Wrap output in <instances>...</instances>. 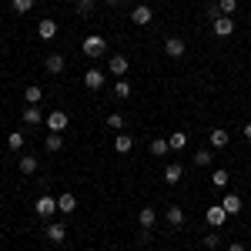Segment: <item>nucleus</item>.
Segmentation results:
<instances>
[{
  "instance_id": "nucleus-1",
  "label": "nucleus",
  "mask_w": 251,
  "mask_h": 251,
  "mask_svg": "<svg viewBox=\"0 0 251 251\" xmlns=\"http://www.w3.org/2000/svg\"><path fill=\"white\" fill-rule=\"evenodd\" d=\"M80 50H84L87 57H104V54H107V40L100 37V34H91V37H84Z\"/></svg>"
},
{
  "instance_id": "nucleus-2",
  "label": "nucleus",
  "mask_w": 251,
  "mask_h": 251,
  "mask_svg": "<svg viewBox=\"0 0 251 251\" xmlns=\"http://www.w3.org/2000/svg\"><path fill=\"white\" fill-rule=\"evenodd\" d=\"M34 211H37L40 221L54 218V211H57V198H50V194H40V198H37V204H34Z\"/></svg>"
},
{
  "instance_id": "nucleus-3",
  "label": "nucleus",
  "mask_w": 251,
  "mask_h": 251,
  "mask_svg": "<svg viewBox=\"0 0 251 251\" xmlns=\"http://www.w3.org/2000/svg\"><path fill=\"white\" fill-rule=\"evenodd\" d=\"M44 124H47V131H50V134H64V131H67V124H71V117L64 114V111H50Z\"/></svg>"
},
{
  "instance_id": "nucleus-4",
  "label": "nucleus",
  "mask_w": 251,
  "mask_h": 251,
  "mask_svg": "<svg viewBox=\"0 0 251 251\" xmlns=\"http://www.w3.org/2000/svg\"><path fill=\"white\" fill-rule=\"evenodd\" d=\"M204 221H208V228H225V221H228V211H225L221 204H208V211H204Z\"/></svg>"
},
{
  "instance_id": "nucleus-5",
  "label": "nucleus",
  "mask_w": 251,
  "mask_h": 251,
  "mask_svg": "<svg viewBox=\"0 0 251 251\" xmlns=\"http://www.w3.org/2000/svg\"><path fill=\"white\" fill-rule=\"evenodd\" d=\"M131 71V60L124 57V54H111L107 57V74H117V77H124Z\"/></svg>"
},
{
  "instance_id": "nucleus-6",
  "label": "nucleus",
  "mask_w": 251,
  "mask_h": 251,
  "mask_svg": "<svg viewBox=\"0 0 251 251\" xmlns=\"http://www.w3.org/2000/svg\"><path fill=\"white\" fill-rule=\"evenodd\" d=\"M151 20H154V10L148 3H137L134 10H131V24H137V27H148Z\"/></svg>"
},
{
  "instance_id": "nucleus-7",
  "label": "nucleus",
  "mask_w": 251,
  "mask_h": 251,
  "mask_svg": "<svg viewBox=\"0 0 251 251\" xmlns=\"http://www.w3.org/2000/svg\"><path fill=\"white\" fill-rule=\"evenodd\" d=\"M104 80H107V74H104V71H97V67H91V71L84 74V87H87V91H100V87H104Z\"/></svg>"
},
{
  "instance_id": "nucleus-8",
  "label": "nucleus",
  "mask_w": 251,
  "mask_h": 251,
  "mask_svg": "<svg viewBox=\"0 0 251 251\" xmlns=\"http://www.w3.org/2000/svg\"><path fill=\"white\" fill-rule=\"evenodd\" d=\"M211 30H214V37H231L234 34V20L231 17H218V20H211Z\"/></svg>"
},
{
  "instance_id": "nucleus-9",
  "label": "nucleus",
  "mask_w": 251,
  "mask_h": 251,
  "mask_svg": "<svg viewBox=\"0 0 251 251\" xmlns=\"http://www.w3.org/2000/svg\"><path fill=\"white\" fill-rule=\"evenodd\" d=\"M47 241H50V245H64V241H67V228H64L60 221H50V225H47Z\"/></svg>"
},
{
  "instance_id": "nucleus-10",
  "label": "nucleus",
  "mask_w": 251,
  "mask_h": 251,
  "mask_svg": "<svg viewBox=\"0 0 251 251\" xmlns=\"http://www.w3.org/2000/svg\"><path fill=\"white\" fill-rule=\"evenodd\" d=\"M184 50H188V44H184L181 37H168L164 40V54H168V57H184Z\"/></svg>"
},
{
  "instance_id": "nucleus-11",
  "label": "nucleus",
  "mask_w": 251,
  "mask_h": 251,
  "mask_svg": "<svg viewBox=\"0 0 251 251\" xmlns=\"http://www.w3.org/2000/svg\"><path fill=\"white\" fill-rule=\"evenodd\" d=\"M137 225H141V231H151L157 225V211L154 208H141V211H137Z\"/></svg>"
},
{
  "instance_id": "nucleus-12",
  "label": "nucleus",
  "mask_w": 251,
  "mask_h": 251,
  "mask_svg": "<svg viewBox=\"0 0 251 251\" xmlns=\"http://www.w3.org/2000/svg\"><path fill=\"white\" fill-rule=\"evenodd\" d=\"M164 221H168L171 228H184V221H188V218H184V208H177V204H171V208L164 211Z\"/></svg>"
},
{
  "instance_id": "nucleus-13",
  "label": "nucleus",
  "mask_w": 251,
  "mask_h": 251,
  "mask_svg": "<svg viewBox=\"0 0 251 251\" xmlns=\"http://www.w3.org/2000/svg\"><path fill=\"white\" fill-rule=\"evenodd\" d=\"M57 211H60V214H74V211H77V198H74L71 191H64V194L57 198Z\"/></svg>"
},
{
  "instance_id": "nucleus-14",
  "label": "nucleus",
  "mask_w": 251,
  "mask_h": 251,
  "mask_svg": "<svg viewBox=\"0 0 251 251\" xmlns=\"http://www.w3.org/2000/svg\"><path fill=\"white\" fill-rule=\"evenodd\" d=\"M44 67H47V74H64V67H67V57H64V54H50V57L44 60Z\"/></svg>"
},
{
  "instance_id": "nucleus-15",
  "label": "nucleus",
  "mask_w": 251,
  "mask_h": 251,
  "mask_svg": "<svg viewBox=\"0 0 251 251\" xmlns=\"http://www.w3.org/2000/svg\"><path fill=\"white\" fill-rule=\"evenodd\" d=\"M228 144H231V134H228L225 127H214V131H211V148H214V151H221V148H228Z\"/></svg>"
},
{
  "instance_id": "nucleus-16",
  "label": "nucleus",
  "mask_w": 251,
  "mask_h": 251,
  "mask_svg": "<svg viewBox=\"0 0 251 251\" xmlns=\"http://www.w3.org/2000/svg\"><path fill=\"white\" fill-rule=\"evenodd\" d=\"M47 117L40 114V104H27L24 107V124H44Z\"/></svg>"
},
{
  "instance_id": "nucleus-17",
  "label": "nucleus",
  "mask_w": 251,
  "mask_h": 251,
  "mask_svg": "<svg viewBox=\"0 0 251 251\" xmlns=\"http://www.w3.org/2000/svg\"><path fill=\"white\" fill-rule=\"evenodd\" d=\"M37 37L40 40H54L57 37V24H54V20H40L37 24Z\"/></svg>"
},
{
  "instance_id": "nucleus-18",
  "label": "nucleus",
  "mask_w": 251,
  "mask_h": 251,
  "mask_svg": "<svg viewBox=\"0 0 251 251\" xmlns=\"http://www.w3.org/2000/svg\"><path fill=\"white\" fill-rule=\"evenodd\" d=\"M131 148H134V137H131V134H121V131H117V134H114V151H117V154H127Z\"/></svg>"
},
{
  "instance_id": "nucleus-19",
  "label": "nucleus",
  "mask_w": 251,
  "mask_h": 251,
  "mask_svg": "<svg viewBox=\"0 0 251 251\" xmlns=\"http://www.w3.org/2000/svg\"><path fill=\"white\" fill-rule=\"evenodd\" d=\"M181 177H184V168H181L177 161H171V164L164 168V181H168V184H177Z\"/></svg>"
},
{
  "instance_id": "nucleus-20",
  "label": "nucleus",
  "mask_w": 251,
  "mask_h": 251,
  "mask_svg": "<svg viewBox=\"0 0 251 251\" xmlns=\"http://www.w3.org/2000/svg\"><path fill=\"white\" fill-rule=\"evenodd\" d=\"M221 208L228 211V218H234V214L241 211V198H238V194H225V201H221Z\"/></svg>"
},
{
  "instance_id": "nucleus-21",
  "label": "nucleus",
  "mask_w": 251,
  "mask_h": 251,
  "mask_svg": "<svg viewBox=\"0 0 251 251\" xmlns=\"http://www.w3.org/2000/svg\"><path fill=\"white\" fill-rule=\"evenodd\" d=\"M148 151H151V154H154V157H164V154H168V151H171V144H168V137H154Z\"/></svg>"
},
{
  "instance_id": "nucleus-22",
  "label": "nucleus",
  "mask_w": 251,
  "mask_h": 251,
  "mask_svg": "<svg viewBox=\"0 0 251 251\" xmlns=\"http://www.w3.org/2000/svg\"><path fill=\"white\" fill-rule=\"evenodd\" d=\"M24 100L27 104H40L44 100V91H40L37 84H30V87H24Z\"/></svg>"
},
{
  "instance_id": "nucleus-23",
  "label": "nucleus",
  "mask_w": 251,
  "mask_h": 251,
  "mask_svg": "<svg viewBox=\"0 0 251 251\" xmlns=\"http://www.w3.org/2000/svg\"><path fill=\"white\" fill-rule=\"evenodd\" d=\"M20 174H37V157H34V154L20 157Z\"/></svg>"
},
{
  "instance_id": "nucleus-24",
  "label": "nucleus",
  "mask_w": 251,
  "mask_h": 251,
  "mask_svg": "<svg viewBox=\"0 0 251 251\" xmlns=\"http://www.w3.org/2000/svg\"><path fill=\"white\" fill-rule=\"evenodd\" d=\"M228 181H231V177H228V171H225V168L211 171V184H214V188H221V191H225V188H228Z\"/></svg>"
},
{
  "instance_id": "nucleus-25",
  "label": "nucleus",
  "mask_w": 251,
  "mask_h": 251,
  "mask_svg": "<svg viewBox=\"0 0 251 251\" xmlns=\"http://www.w3.org/2000/svg\"><path fill=\"white\" fill-rule=\"evenodd\" d=\"M168 144H171V151H184V144H188V134H184V131H174V134L168 137Z\"/></svg>"
},
{
  "instance_id": "nucleus-26",
  "label": "nucleus",
  "mask_w": 251,
  "mask_h": 251,
  "mask_svg": "<svg viewBox=\"0 0 251 251\" xmlns=\"http://www.w3.org/2000/svg\"><path fill=\"white\" fill-rule=\"evenodd\" d=\"M201 245H204V251H214L218 245H221V238H218V228H211V231L201 238Z\"/></svg>"
},
{
  "instance_id": "nucleus-27",
  "label": "nucleus",
  "mask_w": 251,
  "mask_h": 251,
  "mask_svg": "<svg viewBox=\"0 0 251 251\" xmlns=\"http://www.w3.org/2000/svg\"><path fill=\"white\" fill-rule=\"evenodd\" d=\"M44 148H47L50 154H57L60 148H64V137H60V134H47V141H44Z\"/></svg>"
},
{
  "instance_id": "nucleus-28",
  "label": "nucleus",
  "mask_w": 251,
  "mask_h": 251,
  "mask_svg": "<svg viewBox=\"0 0 251 251\" xmlns=\"http://www.w3.org/2000/svg\"><path fill=\"white\" fill-rule=\"evenodd\" d=\"M114 97H121V100H124V97H131V84H127L124 77L114 80Z\"/></svg>"
},
{
  "instance_id": "nucleus-29",
  "label": "nucleus",
  "mask_w": 251,
  "mask_h": 251,
  "mask_svg": "<svg viewBox=\"0 0 251 251\" xmlns=\"http://www.w3.org/2000/svg\"><path fill=\"white\" fill-rule=\"evenodd\" d=\"M218 10H221V17H231L238 10V0H218Z\"/></svg>"
},
{
  "instance_id": "nucleus-30",
  "label": "nucleus",
  "mask_w": 251,
  "mask_h": 251,
  "mask_svg": "<svg viewBox=\"0 0 251 251\" xmlns=\"http://www.w3.org/2000/svg\"><path fill=\"white\" fill-rule=\"evenodd\" d=\"M211 157H214L211 151H198L191 161H194V168H208V164H211Z\"/></svg>"
},
{
  "instance_id": "nucleus-31",
  "label": "nucleus",
  "mask_w": 251,
  "mask_h": 251,
  "mask_svg": "<svg viewBox=\"0 0 251 251\" xmlns=\"http://www.w3.org/2000/svg\"><path fill=\"white\" fill-rule=\"evenodd\" d=\"M7 148H10V151H20V148H24V134H20V131H10V137H7Z\"/></svg>"
},
{
  "instance_id": "nucleus-32",
  "label": "nucleus",
  "mask_w": 251,
  "mask_h": 251,
  "mask_svg": "<svg viewBox=\"0 0 251 251\" xmlns=\"http://www.w3.org/2000/svg\"><path fill=\"white\" fill-rule=\"evenodd\" d=\"M94 7H97V0H77V14H80V17H87Z\"/></svg>"
},
{
  "instance_id": "nucleus-33",
  "label": "nucleus",
  "mask_w": 251,
  "mask_h": 251,
  "mask_svg": "<svg viewBox=\"0 0 251 251\" xmlns=\"http://www.w3.org/2000/svg\"><path fill=\"white\" fill-rule=\"evenodd\" d=\"M10 3H14V14H27L34 7V0H10Z\"/></svg>"
},
{
  "instance_id": "nucleus-34",
  "label": "nucleus",
  "mask_w": 251,
  "mask_h": 251,
  "mask_svg": "<svg viewBox=\"0 0 251 251\" xmlns=\"http://www.w3.org/2000/svg\"><path fill=\"white\" fill-rule=\"evenodd\" d=\"M107 127L121 131V127H124V117H121V114H107Z\"/></svg>"
},
{
  "instance_id": "nucleus-35",
  "label": "nucleus",
  "mask_w": 251,
  "mask_h": 251,
  "mask_svg": "<svg viewBox=\"0 0 251 251\" xmlns=\"http://www.w3.org/2000/svg\"><path fill=\"white\" fill-rule=\"evenodd\" d=\"M228 251H248V248H245L241 241H234V245H228Z\"/></svg>"
},
{
  "instance_id": "nucleus-36",
  "label": "nucleus",
  "mask_w": 251,
  "mask_h": 251,
  "mask_svg": "<svg viewBox=\"0 0 251 251\" xmlns=\"http://www.w3.org/2000/svg\"><path fill=\"white\" fill-rule=\"evenodd\" d=\"M241 134H245V141H251V121L245 124V127H241Z\"/></svg>"
},
{
  "instance_id": "nucleus-37",
  "label": "nucleus",
  "mask_w": 251,
  "mask_h": 251,
  "mask_svg": "<svg viewBox=\"0 0 251 251\" xmlns=\"http://www.w3.org/2000/svg\"><path fill=\"white\" fill-rule=\"evenodd\" d=\"M104 3H107V7H121L124 0H104Z\"/></svg>"
},
{
  "instance_id": "nucleus-38",
  "label": "nucleus",
  "mask_w": 251,
  "mask_h": 251,
  "mask_svg": "<svg viewBox=\"0 0 251 251\" xmlns=\"http://www.w3.org/2000/svg\"><path fill=\"white\" fill-rule=\"evenodd\" d=\"M194 251H198V248H194Z\"/></svg>"
}]
</instances>
